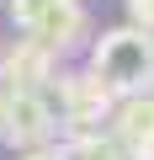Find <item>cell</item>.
Instances as JSON below:
<instances>
[{"label": "cell", "mask_w": 154, "mask_h": 160, "mask_svg": "<svg viewBox=\"0 0 154 160\" xmlns=\"http://www.w3.org/2000/svg\"><path fill=\"white\" fill-rule=\"evenodd\" d=\"M6 107H11V91H6V86H0V118H6Z\"/></svg>", "instance_id": "cell-9"}, {"label": "cell", "mask_w": 154, "mask_h": 160, "mask_svg": "<svg viewBox=\"0 0 154 160\" xmlns=\"http://www.w3.org/2000/svg\"><path fill=\"white\" fill-rule=\"evenodd\" d=\"M0 128H6L11 149L37 155V149H48V139H53L58 118H53V102H48V96H11L6 118H0Z\"/></svg>", "instance_id": "cell-4"}, {"label": "cell", "mask_w": 154, "mask_h": 160, "mask_svg": "<svg viewBox=\"0 0 154 160\" xmlns=\"http://www.w3.org/2000/svg\"><path fill=\"white\" fill-rule=\"evenodd\" d=\"M128 16L143 38H154V0H128Z\"/></svg>", "instance_id": "cell-8"}, {"label": "cell", "mask_w": 154, "mask_h": 160, "mask_svg": "<svg viewBox=\"0 0 154 160\" xmlns=\"http://www.w3.org/2000/svg\"><path fill=\"white\" fill-rule=\"evenodd\" d=\"M91 75L101 86L128 102V96H149L154 91V38H143L138 27H112L96 38L91 48Z\"/></svg>", "instance_id": "cell-1"}, {"label": "cell", "mask_w": 154, "mask_h": 160, "mask_svg": "<svg viewBox=\"0 0 154 160\" xmlns=\"http://www.w3.org/2000/svg\"><path fill=\"white\" fill-rule=\"evenodd\" d=\"M11 22L21 27V43H37L43 53H64L85 32V6L80 0H11Z\"/></svg>", "instance_id": "cell-3"}, {"label": "cell", "mask_w": 154, "mask_h": 160, "mask_svg": "<svg viewBox=\"0 0 154 160\" xmlns=\"http://www.w3.org/2000/svg\"><path fill=\"white\" fill-rule=\"evenodd\" d=\"M64 160H133L112 133H91V139H69L64 144Z\"/></svg>", "instance_id": "cell-7"}, {"label": "cell", "mask_w": 154, "mask_h": 160, "mask_svg": "<svg viewBox=\"0 0 154 160\" xmlns=\"http://www.w3.org/2000/svg\"><path fill=\"white\" fill-rule=\"evenodd\" d=\"M53 80H58V59L43 53L37 43H16L6 53V64H0V86L11 96H43Z\"/></svg>", "instance_id": "cell-5"}, {"label": "cell", "mask_w": 154, "mask_h": 160, "mask_svg": "<svg viewBox=\"0 0 154 160\" xmlns=\"http://www.w3.org/2000/svg\"><path fill=\"white\" fill-rule=\"evenodd\" d=\"M43 96L53 102V118H58V128H69V139L106 133V123H112V112H117V96L101 86L91 69H85V75H58Z\"/></svg>", "instance_id": "cell-2"}, {"label": "cell", "mask_w": 154, "mask_h": 160, "mask_svg": "<svg viewBox=\"0 0 154 160\" xmlns=\"http://www.w3.org/2000/svg\"><path fill=\"white\" fill-rule=\"evenodd\" d=\"M112 139H117L133 160H154V91L117 102V112H112Z\"/></svg>", "instance_id": "cell-6"}]
</instances>
